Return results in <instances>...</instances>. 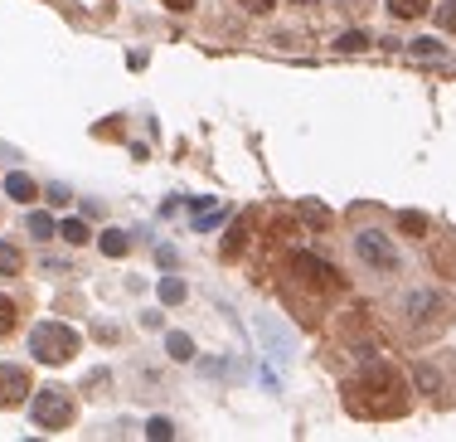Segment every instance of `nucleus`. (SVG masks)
Instances as JSON below:
<instances>
[{
  "instance_id": "412c9836",
  "label": "nucleus",
  "mask_w": 456,
  "mask_h": 442,
  "mask_svg": "<svg viewBox=\"0 0 456 442\" xmlns=\"http://www.w3.org/2000/svg\"><path fill=\"white\" fill-rule=\"evenodd\" d=\"M238 5H243V10H252V15H267L277 0H238Z\"/></svg>"
},
{
  "instance_id": "f8f14e48",
  "label": "nucleus",
  "mask_w": 456,
  "mask_h": 442,
  "mask_svg": "<svg viewBox=\"0 0 456 442\" xmlns=\"http://www.w3.org/2000/svg\"><path fill=\"white\" fill-rule=\"evenodd\" d=\"M219 219H224V205H199V209H195V223H199V228H214Z\"/></svg>"
},
{
  "instance_id": "4be33fe9",
  "label": "nucleus",
  "mask_w": 456,
  "mask_h": 442,
  "mask_svg": "<svg viewBox=\"0 0 456 442\" xmlns=\"http://www.w3.org/2000/svg\"><path fill=\"white\" fill-rule=\"evenodd\" d=\"M160 5H165V10H180V15H185V10H195V0H160Z\"/></svg>"
},
{
  "instance_id": "9b49d317",
  "label": "nucleus",
  "mask_w": 456,
  "mask_h": 442,
  "mask_svg": "<svg viewBox=\"0 0 456 442\" xmlns=\"http://www.w3.org/2000/svg\"><path fill=\"white\" fill-rule=\"evenodd\" d=\"M59 233H63L68 243H88V223H83V219H63V223H59Z\"/></svg>"
},
{
  "instance_id": "6ab92c4d",
  "label": "nucleus",
  "mask_w": 456,
  "mask_h": 442,
  "mask_svg": "<svg viewBox=\"0 0 456 442\" xmlns=\"http://www.w3.org/2000/svg\"><path fill=\"white\" fill-rule=\"evenodd\" d=\"M340 49H344V54H354V49H364V34H359V29H349V34H340Z\"/></svg>"
},
{
  "instance_id": "f03ea898",
  "label": "nucleus",
  "mask_w": 456,
  "mask_h": 442,
  "mask_svg": "<svg viewBox=\"0 0 456 442\" xmlns=\"http://www.w3.org/2000/svg\"><path fill=\"white\" fill-rule=\"evenodd\" d=\"M29 413H34V428H44V433H63V428L73 423V399H68L63 389H39Z\"/></svg>"
},
{
  "instance_id": "f257e3e1",
  "label": "nucleus",
  "mask_w": 456,
  "mask_h": 442,
  "mask_svg": "<svg viewBox=\"0 0 456 442\" xmlns=\"http://www.w3.org/2000/svg\"><path fill=\"white\" fill-rule=\"evenodd\" d=\"M29 350H34L39 364H68L78 355V331L63 326V321H39L29 331Z\"/></svg>"
},
{
  "instance_id": "2eb2a0df",
  "label": "nucleus",
  "mask_w": 456,
  "mask_h": 442,
  "mask_svg": "<svg viewBox=\"0 0 456 442\" xmlns=\"http://www.w3.org/2000/svg\"><path fill=\"white\" fill-rule=\"evenodd\" d=\"M15 311H20V307H15L10 297H0V335H10V331H15V321H20Z\"/></svg>"
},
{
  "instance_id": "0eeeda50",
  "label": "nucleus",
  "mask_w": 456,
  "mask_h": 442,
  "mask_svg": "<svg viewBox=\"0 0 456 442\" xmlns=\"http://www.w3.org/2000/svg\"><path fill=\"white\" fill-rule=\"evenodd\" d=\"M388 15L393 20H418V15H427V0H388Z\"/></svg>"
},
{
  "instance_id": "7ed1b4c3",
  "label": "nucleus",
  "mask_w": 456,
  "mask_h": 442,
  "mask_svg": "<svg viewBox=\"0 0 456 442\" xmlns=\"http://www.w3.org/2000/svg\"><path fill=\"white\" fill-rule=\"evenodd\" d=\"M354 258L369 263V267H379V272H393V267H398V248H393L388 233H379V228H359V233H354Z\"/></svg>"
},
{
  "instance_id": "f3484780",
  "label": "nucleus",
  "mask_w": 456,
  "mask_h": 442,
  "mask_svg": "<svg viewBox=\"0 0 456 442\" xmlns=\"http://www.w3.org/2000/svg\"><path fill=\"white\" fill-rule=\"evenodd\" d=\"M413 54H418V59H442V44H437V39H418Z\"/></svg>"
},
{
  "instance_id": "5701e85b",
  "label": "nucleus",
  "mask_w": 456,
  "mask_h": 442,
  "mask_svg": "<svg viewBox=\"0 0 456 442\" xmlns=\"http://www.w3.org/2000/svg\"><path fill=\"white\" fill-rule=\"evenodd\" d=\"M442 24H447V29H456V5H442Z\"/></svg>"
},
{
  "instance_id": "9d476101",
  "label": "nucleus",
  "mask_w": 456,
  "mask_h": 442,
  "mask_svg": "<svg viewBox=\"0 0 456 442\" xmlns=\"http://www.w3.org/2000/svg\"><path fill=\"white\" fill-rule=\"evenodd\" d=\"M160 302H165V307H180V302H185V282H180V277H165V282H160Z\"/></svg>"
},
{
  "instance_id": "a211bd4d",
  "label": "nucleus",
  "mask_w": 456,
  "mask_h": 442,
  "mask_svg": "<svg viewBox=\"0 0 456 442\" xmlns=\"http://www.w3.org/2000/svg\"><path fill=\"white\" fill-rule=\"evenodd\" d=\"M301 214H306L311 223H326V219H330V214H326V209H321L316 200H301Z\"/></svg>"
},
{
  "instance_id": "ddd939ff",
  "label": "nucleus",
  "mask_w": 456,
  "mask_h": 442,
  "mask_svg": "<svg viewBox=\"0 0 456 442\" xmlns=\"http://www.w3.org/2000/svg\"><path fill=\"white\" fill-rule=\"evenodd\" d=\"M29 233H34V238H54V233H59V223L49 219V214H29Z\"/></svg>"
},
{
  "instance_id": "dca6fc26",
  "label": "nucleus",
  "mask_w": 456,
  "mask_h": 442,
  "mask_svg": "<svg viewBox=\"0 0 456 442\" xmlns=\"http://www.w3.org/2000/svg\"><path fill=\"white\" fill-rule=\"evenodd\" d=\"M398 228H403V233H413V238H418V233H423V228H427V219H423V214H398Z\"/></svg>"
},
{
  "instance_id": "39448f33",
  "label": "nucleus",
  "mask_w": 456,
  "mask_h": 442,
  "mask_svg": "<svg viewBox=\"0 0 456 442\" xmlns=\"http://www.w3.org/2000/svg\"><path fill=\"white\" fill-rule=\"evenodd\" d=\"M5 195H10L15 205H29V200H39V185H34L29 175L15 170V175H5Z\"/></svg>"
},
{
  "instance_id": "6e6552de",
  "label": "nucleus",
  "mask_w": 456,
  "mask_h": 442,
  "mask_svg": "<svg viewBox=\"0 0 456 442\" xmlns=\"http://www.w3.org/2000/svg\"><path fill=\"white\" fill-rule=\"evenodd\" d=\"M126 248H131V238H126L121 228H107V233H102V253H107V258H126Z\"/></svg>"
},
{
  "instance_id": "1a4fd4ad",
  "label": "nucleus",
  "mask_w": 456,
  "mask_h": 442,
  "mask_svg": "<svg viewBox=\"0 0 456 442\" xmlns=\"http://www.w3.org/2000/svg\"><path fill=\"white\" fill-rule=\"evenodd\" d=\"M165 350H170V360H195V340L190 335H165Z\"/></svg>"
},
{
  "instance_id": "aec40b11",
  "label": "nucleus",
  "mask_w": 456,
  "mask_h": 442,
  "mask_svg": "<svg viewBox=\"0 0 456 442\" xmlns=\"http://www.w3.org/2000/svg\"><path fill=\"white\" fill-rule=\"evenodd\" d=\"M44 195H49V205H68V200H73V195H68V190H63V185H49V190H44Z\"/></svg>"
},
{
  "instance_id": "423d86ee",
  "label": "nucleus",
  "mask_w": 456,
  "mask_h": 442,
  "mask_svg": "<svg viewBox=\"0 0 456 442\" xmlns=\"http://www.w3.org/2000/svg\"><path fill=\"white\" fill-rule=\"evenodd\" d=\"M15 272H24V258L15 243H0V277H15Z\"/></svg>"
},
{
  "instance_id": "20e7f679",
  "label": "nucleus",
  "mask_w": 456,
  "mask_h": 442,
  "mask_svg": "<svg viewBox=\"0 0 456 442\" xmlns=\"http://www.w3.org/2000/svg\"><path fill=\"white\" fill-rule=\"evenodd\" d=\"M34 389V379H29V369L24 364H0V408H15V404H24V394Z\"/></svg>"
},
{
  "instance_id": "4468645a",
  "label": "nucleus",
  "mask_w": 456,
  "mask_h": 442,
  "mask_svg": "<svg viewBox=\"0 0 456 442\" xmlns=\"http://www.w3.org/2000/svg\"><path fill=\"white\" fill-rule=\"evenodd\" d=\"M146 438H155V442L175 438V423H170V418H151V423H146Z\"/></svg>"
}]
</instances>
